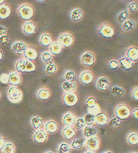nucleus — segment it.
I'll return each mask as SVG.
<instances>
[{
	"instance_id": "nucleus-20",
	"label": "nucleus",
	"mask_w": 138,
	"mask_h": 153,
	"mask_svg": "<svg viewBox=\"0 0 138 153\" xmlns=\"http://www.w3.org/2000/svg\"><path fill=\"white\" fill-rule=\"evenodd\" d=\"M70 17L72 21L74 22H80L82 20L84 17L83 11L80 8H74L71 11L70 13Z\"/></svg>"
},
{
	"instance_id": "nucleus-7",
	"label": "nucleus",
	"mask_w": 138,
	"mask_h": 153,
	"mask_svg": "<svg viewBox=\"0 0 138 153\" xmlns=\"http://www.w3.org/2000/svg\"><path fill=\"white\" fill-rule=\"evenodd\" d=\"M85 146L88 151L96 153L100 147V140L97 136L88 138L85 140Z\"/></svg>"
},
{
	"instance_id": "nucleus-55",
	"label": "nucleus",
	"mask_w": 138,
	"mask_h": 153,
	"mask_svg": "<svg viewBox=\"0 0 138 153\" xmlns=\"http://www.w3.org/2000/svg\"><path fill=\"white\" fill-rule=\"evenodd\" d=\"M3 57H4L3 52L0 49V61L2 60V59H3Z\"/></svg>"
},
{
	"instance_id": "nucleus-44",
	"label": "nucleus",
	"mask_w": 138,
	"mask_h": 153,
	"mask_svg": "<svg viewBox=\"0 0 138 153\" xmlns=\"http://www.w3.org/2000/svg\"><path fill=\"white\" fill-rule=\"evenodd\" d=\"M86 126V124L85 123L84 118H78L74 125V127L76 130L83 129Z\"/></svg>"
},
{
	"instance_id": "nucleus-12",
	"label": "nucleus",
	"mask_w": 138,
	"mask_h": 153,
	"mask_svg": "<svg viewBox=\"0 0 138 153\" xmlns=\"http://www.w3.org/2000/svg\"><path fill=\"white\" fill-rule=\"evenodd\" d=\"M22 30L24 34L27 36H32L36 32L37 27L34 22L27 21L22 25Z\"/></svg>"
},
{
	"instance_id": "nucleus-38",
	"label": "nucleus",
	"mask_w": 138,
	"mask_h": 153,
	"mask_svg": "<svg viewBox=\"0 0 138 153\" xmlns=\"http://www.w3.org/2000/svg\"><path fill=\"white\" fill-rule=\"evenodd\" d=\"M71 147L67 143H62L59 145L57 153H71Z\"/></svg>"
},
{
	"instance_id": "nucleus-35",
	"label": "nucleus",
	"mask_w": 138,
	"mask_h": 153,
	"mask_svg": "<svg viewBox=\"0 0 138 153\" xmlns=\"http://www.w3.org/2000/svg\"><path fill=\"white\" fill-rule=\"evenodd\" d=\"M111 92L112 94L115 96L122 97L126 93L124 88L120 87L119 85H114L113 87H112L111 89Z\"/></svg>"
},
{
	"instance_id": "nucleus-54",
	"label": "nucleus",
	"mask_w": 138,
	"mask_h": 153,
	"mask_svg": "<svg viewBox=\"0 0 138 153\" xmlns=\"http://www.w3.org/2000/svg\"><path fill=\"white\" fill-rule=\"evenodd\" d=\"M132 115L134 119L138 120V108L133 109L132 111Z\"/></svg>"
},
{
	"instance_id": "nucleus-58",
	"label": "nucleus",
	"mask_w": 138,
	"mask_h": 153,
	"mask_svg": "<svg viewBox=\"0 0 138 153\" xmlns=\"http://www.w3.org/2000/svg\"><path fill=\"white\" fill-rule=\"evenodd\" d=\"M84 153H96V152H91V151H88L85 152Z\"/></svg>"
},
{
	"instance_id": "nucleus-9",
	"label": "nucleus",
	"mask_w": 138,
	"mask_h": 153,
	"mask_svg": "<svg viewBox=\"0 0 138 153\" xmlns=\"http://www.w3.org/2000/svg\"><path fill=\"white\" fill-rule=\"evenodd\" d=\"M63 102L65 105L71 107L77 104L78 97L75 92H65L63 95Z\"/></svg>"
},
{
	"instance_id": "nucleus-3",
	"label": "nucleus",
	"mask_w": 138,
	"mask_h": 153,
	"mask_svg": "<svg viewBox=\"0 0 138 153\" xmlns=\"http://www.w3.org/2000/svg\"><path fill=\"white\" fill-rule=\"evenodd\" d=\"M7 96L11 103L16 104L21 102L23 95L21 89L17 86L11 85L7 90Z\"/></svg>"
},
{
	"instance_id": "nucleus-50",
	"label": "nucleus",
	"mask_w": 138,
	"mask_h": 153,
	"mask_svg": "<svg viewBox=\"0 0 138 153\" xmlns=\"http://www.w3.org/2000/svg\"><path fill=\"white\" fill-rule=\"evenodd\" d=\"M10 42V39L7 34L3 35L0 38V43L3 45H7Z\"/></svg>"
},
{
	"instance_id": "nucleus-26",
	"label": "nucleus",
	"mask_w": 138,
	"mask_h": 153,
	"mask_svg": "<svg viewBox=\"0 0 138 153\" xmlns=\"http://www.w3.org/2000/svg\"><path fill=\"white\" fill-rule=\"evenodd\" d=\"M63 46L59 43L58 41H54L50 46H49V52L53 56L58 55L61 53L63 50Z\"/></svg>"
},
{
	"instance_id": "nucleus-47",
	"label": "nucleus",
	"mask_w": 138,
	"mask_h": 153,
	"mask_svg": "<svg viewBox=\"0 0 138 153\" xmlns=\"http://www.w3.org/2000/svg\"><path fill=\"white\" fill-rule=\"evenodd\" d=\"M108 66L112 70H117L120 67L119 61L116 59H111L108 62Z\"/></svg>"
},
{
	"instance_id": "nucleus-5",
	"label": "nucleus",
	"mask_w": 138,
	"mask_h": 153,
	"mask_svg": "<svg viewBox=\"0 0 138 153\" xmlns=\"http://www.w3.org/2000/svg\"><path fill=\"white\" fill-rule=\"evenodd\" d=\"M80 62L83 66L86 67L93 66L96 62L95 53L91 51H85L80 56Z\"/></svg>"
},
{
	"instance_id": "nucleus-6",
	"label": "nucleus",
	"mask_w": 138,
	"mask_h": 153,
	"mask_svg": "<svg viewBox=\"0 0 138 153\" xmlns=\"http://www.w3.org/2000/svg\"><path fill=\"white\" fill-rule=\"evenodd\" d=\"M57 41H58L63 48H70L74 43V37L69 32H63L59 36Z\"/></svg>"
},
{
	"instance_id": "nucleus-57",
	"label": "nucleus",
	"mask_w": 138,
	"mask_h": 153,
	"mask_svg": "<svg viewBox=\"0 0 138 153\" xmlns=\"http://www.w3.org/2000/svg\"><path fill=\"white\" fill-rule=\"evenodd\" d=\"M102 153H113L112 151H107L106 152H103Z\"/></svg>"
},
{
	"instance_id": "nucleus-56",
	"label": "nucleus",
	"mask_w": 138,
	"mask_h": 153,
	"mask_svg": "<svg viewBox=\"0 0 138 153\" xmlns=\"http://www.w3.org/2000/svg\"><path fill=\"white\" fill-rule=\"evenodd\" d=\"M4 2H5V1H4V0H0V6L4 4H5Z\"/></svg>"
},
{
	"instance_id": "nucleus-48",
	"label": "nucleus",
	"mask_w": 138,
	"mask_h": 153,
	"mask_svg": "<svg viewBox=\"0 0 138 153\" xmlns=\"http://www.w3.org/2000/svg\"><path fill=\"white\" fill-rule=\"evenodd\" d=\"M88 114H92L96 116L101 112V109L100 106L97 103L96 105L94 106L92 108H88Z\"/></svg>"
},
{
	"instance_id": "nucleus-31",
	"label": "nucleus",
	"mask_w": 138,
	"mask_h": 153,
	"mask_svg": "<svg viewBox=\"0 0 138 153\" xmlns=\"http://www.w3.org/2000/svg\"><path fill=\"white\" fill-rule=\"evenodd\" d=\"M127 143L130 146L138 145V132H131L128 133L126 138Z\"/></svg>"
},
{
	"instance_id": "nucleus-13",
	"label": "nucleus",
	"mask_w": 138,
	"mask_h": 153,
	"mask_svg": "<svg viewBox=\"0 0 138 153\" xmlns=\"http://www.w3.org/2000/svg\"><path fill=\"white\" fill-rule=\"evenodd\" d=\"M32 139L35 143L42 144L48 140V134L45 130L40 129L36 130L32 135Z\"/></svg>"
},
{
	"instance_id": "nucleus-39",
	"label": "nucleus",
	"mask_w": 138,
	"mask_h": 153,
	"mask_svg": "<svg viewBox=\"0 0 138 153\" xmlns=\"http://www.w3.org/2000/svg\"><path fill=\"white\" fill-rule=\"evenodd\" d=\"M84 119L85 120L86 126H93L96 124V116L92 114L88 113L84 117Z\"/></svg>"
},
{
	"instance_id": "nucleus-37",
	"label": "nucleus",
	"mask_w": 138,
	"mask_h": 153,
	"mask_svg": "<svg viewBox=\"0 0 138 153\" xmlns=\"http://www.w3.org/2000/svg\"><path fill=\"white\" fill-rule=\"evenodd\" d=\"M64 77L67 81L76 82L77 81V75L76 73L72 70H68L65 71Z\"/></svg>"
},
{
	"instance_id": "nucleus-30",
	"label": "nucleus",
	"mask_w": 138,
	"mask_h": 153,
	"mask_svg": "<svg viewBox=\"0 0 138 153\" xmlns=\"http://www.w3.org/2000/svg\"><path fill=\"white\" fill-rule=\"evenodd\" d=\"M24 59L28 60L33 61L35 60L38 57V52L32 48H28L26 51L24 52Z\"/></svg>"
},
{
	"instance_id": "nucleus-46",
	"label": "nucleus",
	"mask_w": 138,
	"mask_h": 153,
	"mask_svg": "<svg viewBox=\"0 0 138 153\" xmlns=\"http://www.w3.org/2000/svg\"><path fill=\"white\" fill-rule=\"evenodd\" d=\"M97 104V102L96 98L92 96L88 97L85 101V104L88 108H92L94 106L96 105Z\"/></svg>"
},
{
	"instance_id": "nucleus-43",
	"label": "nucleus",
	"mask_w": 138,
	"mask_h": 153,
	"mask_svg": "<svg viewBox=\"0 0 138 153\" xmlns=\"http://www.w3.org/2000/svg\"><path fill=\"white\" fill-rule=\"evenodd\" d=\"M15 71L20 73H24V59H19L15 62Z\"/></svg>"
},
{
	"instance_id": "nucleus-49",
	"label": "nucleus",
	"mask_w": 138,
	"mask_h": 153,
	"mask_svg": "<svg viewBox=\"0 0 138 153\" xmlns=\"http://www.w3.org/2000/svg\"><path fill=\"white\" fill-rule=\"evenodd\" d=\"M0 82L3 84L9 83V75L7 74H2L0 75Z\"/></svg>"
},
{
	"instance_id": "nucleus-4",
	"label": "nucleus",
	"mask_w": 138,
	"mask_h": 153,
	"mask_svg": "<svg viewBox=\"0 0 138 153\" xmlns=\"http://www.w3.org/2000/svg\"><path fill=\"white\" fill-rule=\"evenodd\" d=\"M97 31L100 36L106 39L113 38L115 34L114 27L107 22H105L100 24L97 28Z\"/></svg>"
},
{
	"instance_id": "nucleus-1",
	"label": "nucleus",
	"mask_w": 138,
	"mask_h": 153,
	"mask_svg": "<svg viewBox=\"0 0 138 153\" xmlns=\"http://www.w3.org/2000/svg\"><path fill=\"white\" fill-rule=\"evenodd\" d=\"M17 13L21 19L29 21L34 15V7L29 3H23L17 9Z\"/></svg>"
},
{
	"instance_id": "nucleus-29",
	"label": "nucleus",
	"mask_w": 138,
	"mask_h": 153,
	"mask_svg": "<svg viewBox=\"0 0 138 153\" xmlns=\"http://www.w3.org/2000/svg\"><path fill=\"white\" fill-rule=\"evenodd\" d=\"M44 124V120L42 117L38 116L32 117L30 119V124L32 128L35 130L40 129Z\"/></svg>"
},
{
	"instance_id": "nucleus-25",
	"label": "nucleus",
	"mask_w": 138,
	"mask_h": 153,
	"mask_svg": "<svg viewBox=\"0 0 138 153\" xmlns=\"http://www.w3.org/2000/svg\"><path fill=\"white\" fill-rule=\"evenodd\" d=\"M120 65V67L122 68L125 69V70H130L133 68L134 66V63L132 61H131L130 59L128 58L126 56H124L120 59L119 60Z\"/></svg>"
},
{
	"instance_id": "nucleus-10",
	"label": "nucleus",
	"mask_w": 138,
	"mask_h": 153,
	"mask_svg": "<svg viewBox=\"0 0 138 153\" xmlns=\"http://www.w3.org/2000/svg\"><path fill=\"white\" fill-rule=\"evenodd\" d=\"M110 79L105 76L99 77L96 82V87L98 90L101 91H105L110 87Z\"/></svg>"
},
{
	"instance_id": "nucleus-53",
	"label": "nucleus",
	"mask_w": 138,
	"mask_h": 153,
	"mask_svg": "<svg viewBox=\"0 0 138 153\" xmlns=\"http://www.w3.org/2000/svg\"><path fill=\"white\" fill-rule=\"evenodd\" d=\"M7 143V142L5 141V140L4 137L0 136V151H2L3 148L4 147L5 145Z\"/></svg>"
},
{
	"instance_id": "nucleus-22",
	"label": "nucleus",
	"mask_w": 138,
	"mask_h": 153,
	"mask_svg": "<svg viewBox=\"0 0 138 153\" xmlns=\"http://www.w3.org/2000/svg\"><path fill=\"white\" fill-rule=\"evenodd\" d=\"M36 95L37 98L40 100H48L51 97L50 90L48 88H40L37 90Z\"/></svg>"
},
{
	"instance_id": "nucleus-59",
	"label": "nucleus",
	"mask_w": 138,
	"mask_h": 153,
	"mask_svg": "<svg viewBox=\"0 0 138 153\" xmlns=\"http://www.w3.org/2000/svg\"><path fill=\"white\" fill-rule=\"evenodd\" d=\"M44 153H54L53 152H52V151H47V152H46Z\"/></svg>"
},
{
	"instance_id": "nucleus-18",
	"label": "nucleus",
	"mask_w": 138,
	"mask_h": 153,
	"mask_svg": "<svg viewBox=\"0 0 138 153\" xmlns=\"http://www.w3.org/2000/svg\"><path fill=\"white\" fill-rule=\"evenodd\" d=\"M76 120V116L71 112H67L62 117V122L65 126H74Z\"/></svg>"
},
{
	"instance_id": "nucleus-14",
	"label": "nucleus",
	"mask_w": 138,
	"mask_h": 153,
	"mask_svg": "<svg viewBox=\"0 0 138 153\" xmlns=\"http://www.w3.org/2000/svg\"><path fill=\"white\" fill-rule=\"evenodd\" d=\"M125 56L130 59L131 61L136 62L138 61V47L132 45L126 49Z\"/></svg>"
},
{
	"instance_id": "nucleus-24",
	"label": "nucleus",
	"mask_w": 138,
	"mask_h": 153,
	"mask_svg": "<svg viewBox=\"0 0 138 153\" xmlns=\"http://www.w3.org/2000/svg\"><path fill=\"white\" fill-rule=\"evenodd\" d=\"M53 42L54 41L52 36L48 32H45L41 34L39 39L40 45L45 47L50 46Z\"/></svg>"
},
{
	"instance_id": "nucleus-15",
	"label": "nucleus",
	"mask_w": 138,
	"mask_h": 153,
	"mask_svg": "<svg viewBox=\"0 0 138 153\" xmlns=\"http://www.w3.org/2000/svg\"><path fill=\"white\" fill-rule=\"evenodd\" d=\"M9 75V84L11 86H17L22 82L21 73L16 71H12Z\"/></svg>"
},
{
	"instance_id": "nucleus-45",
	"label": "nucleus",
	"mask_w": 138,
	"mask_h": 153,
	"mask_svg": "<svg viewBox=\"0 0 138 153\" xmlns=\"http://www.w3.org/2000/svg\"><path fill=\"white\" fill-rule=\"evenodd\" d=\"M122 121L118 119L116 117H114L111 119L109 120L107 125L110 127H118L121 125Z\"/></svg>"
},
{
	"instance_id": "nucleus-21",
	"label": "nucleus",
	"mask_w": 138,
	"mask_h": 153,
	"mask_svg": "<svg viewBox=\"0 0 138 153\" xmlns=\"http://www.w3.org/2000/svg\"><path fill=\"white\" fill-rule=\"evenodd\" d=\"M98 133V129L94 126H86L82 129V135L86 139L94 136H97Z\"/></svg>"
},
{
	"instance_id": "nucleus-16",
	"label": "nucleus",
	"mask_w": 138,
	"mask_h": 153,
	"mask_svg": "<svg viewBox=\"0 0 138 153\" xmlns=\"http://www.w3.org/2000/svg\"><path fill=\"white\" fill-rule=\"evenodd\" d=\"M136 26L137 22L136 20L130 18L122 24L121 27L123 31L126 33H128L136 29Z\"/></svg>"
},
{
	"instance_id": "nucleus-23",
	"label": "nucleus",
	"mask_w": 138,
	"mask_h": 153,
	"mask_svg": "<svg viewBox=\"0 0 138 153\" xmlns=\"http://www.w3.org/2000/svg\"><path fill=\"white\" fill-rule=\"evenodd\" d=\"M107 114L105 112H100L96 115V124L99 126H103L107 125L109 121Z\"/></svg>"
},
{
	"instance_id": "nucleus-36",
	"label": "nucleus",
	"mask_w": 138,
	"mask_h": 153,
	"mask_svg": "<svg viewBox=\"0 0 138 153\" xmlns=\"http://www.w3.org/2000/svg\"><path fill=\"white\" fill-rule=\"evenodd\" d=\"M36 66L33 61L24 59V73H32L36 71Z\"/></svg>"
},
{
	"instance_id": "nucleus-19",
	"label": "nucleus",
	"mask_w": 138,
	"mask_h": 153,
	"mask_svg": "<svg viewBox=\"0 0 138 153\" xmlns=\"http://www.w3.org/2000/svg\"><path fill=\"white\" fill-rule=\"evenodd\" d=\"M77 131L74 127L65 126L62 130V135L65 139L71 140L76 135Z\"/></svg>"
},
{
	"instance_id": "nucleus-27",
	"label": "nucleus",
	"mask_w": 138,
	"mask_h": 153,
	"mask_svg": "<svg viewBox=\"0 0 138 153\" xmlns=\"http://www.w3.org/2000/svg\"><path fill=\"white\" fill-rule=\"evenodd\" d=\"M76 82H69L65 81L62 84V89L65 92H74L77 90Z\"/></svg>"
},
{
	"instance_id": "nucleus-32",
	"label": "nucleus",
	"mask_w": 138,
	"mask_h": 153,
	"mask_svg": "<svg viewBox=\"0 0 138 153\" xmlns=\"http://www.w3.org/2000/svg\"><path fill=\"white\" fill-rule=\"evenodd\" d=\"M53 55L49 51H44L40 54V59L46 65L54 62Z\"/></svg>"
},
{
	"instance_id": "nucleus-52",
	"label": "nucleus",
	"mask_w": 138,
	"mask_h": 153,
	"mask_svg": "<svg viewBox=\"0 0 138 153\" xmlns=\"http://www.w3.org/2000/svg\"><path fill=\"white\" fill-rule=\"evenodd\" d=\"M7 32V29L6 27L1 25H0V38L3 35H5Z\"/></svg>"
},
{
	"instance_id": "nucleus-28",
	"label": "nucleus",
	"mask_w": 138,
	"mask_h": 153,
	"mask_svg": "<svg viewBox=\"0 0 138 153\" xmlns=\"http://www.w3.org/2000/svg\"><path fill=\"white\" fill-rule=\"evenodd\" d=\"M130 13H128L126 9L120 11L116 16V21L122 25L123 23L127 21L128 19H130Z\"/></svg>"
},
{
	"instance_id": "nucleus-2",
	"label": "nucleus",
	"mask_w": 138,
	"mask_h": 153,
	"mask_svg": "<svg viewBox=\"0 0 138 153\" xmlns=\"http://www.w3.org/2000/svg\"><path fill=\"white\" fill-rule=\"evenodd\" d=\"M114 115L122 121L128 119L132 115L130 106L125 103L117 105L114 109Z\"/></svg>"
},
{
	"instance_id": "nucleus-17",
	"label": "nucleus",
	"mask_w": 138,
	"mask_h": 153,
	"mask_svg": "<svg viewBox=\"0 0 138 153\" xmlns=\"http://www.w3.org/2000/svg\"><path fill=\"white\" fill-rule=\"evenodd\" d=\"M45 132L50 134H53L58 131V124L54 120H49L45 122L44 125Z\"/></svg>"
},
{
	"instance_id": "nucleus-60",
	"label": "nucleus",
	"mask_w": 138,
	"mask_h": 153,
	"mask_svg": "<svg viewBox=\"0 0 138 153\" xmlns=\"http://www.w3.org/2000/svg\"><path fill=\"white\" fill-rule=\"evenodd\" d=\"M138 153V152H133V153Z\"/></svg>"
},
{
	"instance_id": "nucleus-40",
	"label": "nucleus",
	"mask_w": 138,
	"mask_h": 153,
	"mask_svg": "<svg viewBox=\"0 0 138 153\" xmlns=\"http://www.w3.org/2000/svg\"><path fill=\"white\" fill-rule=\"evenodd\" d=\"M57 71H58V67L55 62L46 65L45 67V72L49 75H53L56 74Z\"/></svg>"
},
{
	"instance_id": "nucleus-61",
	"label": "nucleus",
	"mask_w": 138,
	"mask_h": 153,
	"mask_svg": "<svg viewBox=\"0 0 138 153\" xmlns=\"http://www.w3.org/2000/svg\"><path fill=\"white\" fill-rule=\"evenodd\" d=\"M1 93H0V98H1Z\"/></svg>"
},
{
	"instance_id": "nucleus-41",
	"label": "nucleus",
	"mask_w": 138,
	"mask_h": 153,
	"mask_svg": "<svg viewBox=\"0 0 138 153\" xmlns=\"http://www.w3.org/2000/svg\"><path fill=\"white\" fill-rule=\"evenodd\" d=\"M16 148L13 143L8 142L6 143L4 147L2 150V153H15Z\"/></svg>"
},
{
	"instance_id": "nucleus-11",
	"label": "nucleus",
	"mask_w": 138,
	"mask_h": 153,
	"mask_svg": "<svg viewBox=\"0 0 138 153\" xmlns=\"http://www.w3.org/2000/svg\"><path fill=\"white\" fill-rule=\"evenodd\" d=\"M80 81L84 85H90L94 79L93 72L89 70H84L80 75Z\"/></svg>"
},
{
	"instance_id": "nucleus-51",
	"label": "nucleus",
	"mask_w": 138,
	"mask_h": 153,
	"mask_svg": "<svg viewBox=\"0 0 138 153\" xmlns=\"http://www.w3.org/2000/svg\"><path fill=\"white\" fill-rule=\"evenodd\" d=\"M131 96L133 100H138V86L132 89L131 92Z\"/></svg>"
},
{
	"instance_id": "nucleus-8",
	"label": "nucleus",
	"mask_w": 138,
	"mask_h": 153,
	"mask_svg": "<svg viewBox=\"0 0 138 153\" xmlns=\"http://www.w3.org/2000/svg\"><path fill=\"white\" fill-rule=\"evenodd\" d=\"M28 48L29 47L27 43L21 40H17L11 44L10 50L16 54L23 55Z\"/></svg>"
},
{
	"instance_id": "nucleus-34",
	"label": "nucleus",
	"mask_w": 138,
	"mask_h": 153,
	"mask_svg": "<svg viewBox=\"0 0 138 153\" xmlns=\"http://www.w3.org/2000/svg\"><path fill=\"white\" fill-rule=\"evenodd\" d=\"M85 138L75 139L72 141L71 146L74 149L80 150L85 146Z\"/></svg>"
},
{
	"instance_id": "nucleus-33",
	"label": "nucleus",
	"mask_w": 138,
	"mask_h": 153,
	"mask_svg": "<svg viewBox=\"0 0 138 153\" xmlns=\"http://www.w3.org/2000/svg\"><path fill=\"white\" fill-rule=\"evenodd\" d=\"M10 7L8 5L4 4L0 6V19H5L10 15Z\"/></svg>"
},
{
	"instance_id": "nucleus-42",
	"label": "nucleus",
	"mask_w": 138,
	"mask_h": 153,
	"mask_svg": "<svg viewBox=\"0 0 138 153\" xmlns=\"http://www.w3.org/2000/svg\"><path fill=\"white\" fill-rule=\"evenodd\" d=\"M126 10L130 13H135L138 10V3L136 1H131L128 3Z\"/></svg>"
}]
</instances>
